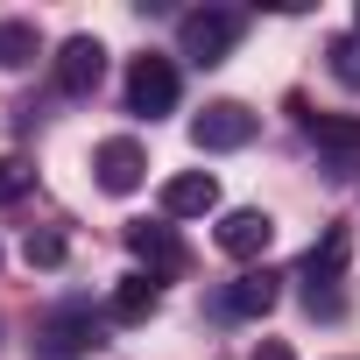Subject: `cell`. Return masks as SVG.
I'll use <instances>...</instances> for the list:
<instances>
[{
	"label": "cell",
	"instance_id": "6da1fadb",
	"mask_svg": "<svg viewBox=\"0 0 360 360\" xmlns=\"http://www.w3.org/2000/svg\"><path fill=\"white\" fill-rule=\"evenodd\" d=\"M233 43H240V15L233 8H191L184 22H176V57H191L198 71L219 64Z\"/></svg>",
	"mask_w": 360,
	"mask_h": 360
},
{
	"label": "cell",
	"instance_id": "7a4b0ae2",
	"mask_svg": "<svg viewBox=\"0 0 360 360\" xmlns=\"http://www.w3.org/2000/svg\"><path fill=\"white\" fill-rule=\"evenodd\" d=\"M176 106V64L169 57H134L127 64V113H141V120H155V113H169Z\"/></svg>",
	"mask_w": 360,
	"mask_h": 360
},
{
	"label": "cell",
	"instance_id": "3957f363",
	"mask_svg": "<svg viewBox=\"0 0 360 360\" xmlns=\"http://www.w3.org/2000/svg\"><path fill=\"white\" fill-rule=\"evenodd\" d=\"M255 127H262V120H255L240 99H212V106L191 120V141H198L205 155H226V148H248V141H255Z\"/></svg>",
	"mask_w": 360,
	"mask_h": 360
},
{
	"label": "cell",
	"instance_id": "277c9868",
	"mask_svg": "<svg viewBox=\"0 0 360 360\" xmlns=\"http://www.w3.org/2000/svg\"><path fill=\"white\" fill-rule=\"evenodd\" d=\"M92 176H99V191H113V198L141 191V176H148V155H141V141H134V134H113V141H99V148H92Z\"/></svg>",
	"mask_w": 360,
	"mask_h": 360
},
{
	"label": "cell",
	"instance_id": "5b68a950",
	"mask_svg": "<svg viewBox=\"0 0 360 360\" xmlns=\"http://www.w3.org/2000/svg\"><path fill=\"white\" fill-rule=\"evenodd\" d=\"M99 78H106V43H99V36H71V43L57 50V92L92 99Z\"/></svg>",
	"mask_w": 360,
	"mask_h": 360
},
{
	"label": "cell",
	"instance_id": "8992f818",
	"mask_svg": "<svg viewBox=\"0 0 360 360\" xmlns=\"http://www.w3.org/2000/svg\"><path fill=\"white\" fill-rule=\"evenodd\" d=\"M269 240H276V219L262 205H240V212L219 219V255H233V262H262Z\"/></svg>",
	"mask_w": 360,
	"mask_h": 360
},
{
	"label": "cell",
	"instance_id": "52a82bcc",
	"mask_svg": "<svg viewBox=\"0 0 360 360\" xmlns=\"http://www.w3.org/2000/svg\"><path fill=\"white\" fill-rule=\"evenodd\" d=\"M219 205V176L212 169H176L162 184V219H205Z\"/></svg>",
	"mask_w": 360,
	"mask_h": 360
},
{
	"label": "cell",
	"instance_id": "ba28073f",
	"mask_svg": "<svg viewBox=\"0 0 360 360\" xmlns=\"http://www.w3.org/2000/svg\"><path fill=\"white\" fill-rule=\"evenodd\" d=\"M346 262H353V226H325V233L311 240V255H304V283L325 290V283L346 276Z\"/></svg>",
	"mask_w": 360,
	"mask_h": 360
},
{
	"label": "cell",
	"instance_id": "9c48e42d",
	"mask_svg": "<svg viewBox=\"0 0 360 360\" xmlns=\"http://www.w3.org/2000/svg\"><path fill=\"white\" fill-rule=\"evenodd\" d=\"M43 346H50V353H92V346H99V318H92L85 304H64V311L43 325Z\"/></svg>",
	"mask_w": 360,
	"mask_h": 360
},
{
	"label": "cell",
	"instance_id": "30bf717a",
	"mask_svg": "<svg viewBox=\"0 0 360 360\" xmlns=\"http://www.w3.org/2000/svg\"><path fill=\"white\" fill-rule=\"evenodd\" d=\"M219 304H226V318H269V311H276V276H269V269H248V276L226 283Z\"/></svg>",
	"mask_w": 360,
	"mask_h": 360
},
{
	"label": "cell",
	"instance_id": "8fae6325",
	"mask_svg": "<svg viewBox=\"0 0 360 360\" xmlns=\"http://www.w3.org/2000/svg\"><path fill=\"white\" fill-rule=\"evenodd\" d=\"M127 248H134L148 269H162V276L184 269V248H176V233H169V226H148V219H141V226H127Z\"/></svg>",
	"mask_w": 360,
	"mask_h": 360
},
{
	"label": "cell",
	"instance_id": "7c38bea8",
	"mask_svg": "<svg viewBox=\"0 0 360 360\" xmlns=\"http://www.w3.org/2000/svg\"><path fill=\"white\" fill-rule=\"evenodd\" d=\"M155 304H162V290H155V276H120L113 283V318L120 325H141V318H155Z\"/></svg>",
	"mask_w": 360,
	"mask_h": 360
},
{
	"label": "cell",
	"instance_id": "4fadbf2b",
	"mask_svg": "<svg viewBox=\"0 0 360 360\" xmlns=\"http://www.w3.org/2000/svg\"><path fill=\"white\" fill-rule=\"evenodd\" d=\"M311 141L332 148V155H360V113H304Z\"/></svg>",
	"mask_w": 360,
	"mask_h": 360
},
{
	"label": "cell",
	"instance_id": "5bb4252c",
	"mask_svg": "<svg viewBox=\"0 0 360 360\" xmlns=\"http://www.w3.org/2000/svg\"><path fill=\"white\" fill-rule=\"evenodd\" d=\"M43 57V29L36 22H0V71H22V64H36Z\"/></svg>",
	"mask_w": 360,
	"mask_h": 360
},
{
	"label": "cell",
	"instance_id": "9a60e30c",
	"mask_svg": "<svg viewBox=\"0 0 360 360\" xmlns=\"http://www.w3.org/2000/svg\"><path fill=\"white\" fill-rule=\"evenodd\" d=\"M64 255H71V240L57 226H29V240H22V262L29 269H64Z\"/></svg>",
	"mask_w": 360,
	"mask_h": 360
},
{
	"label": "cell",
	"instance_id": "2e32d148",
	"mask_svg": "<svg viewBox=\"0 0 360 360\" xmlns=\"http://www.w3.org/2000/svg\"><path fill=\"white\" fill-rule=\"evenodd\" d=\"M325 57H332V78H339L346 92H360V36H332Z\"/></svg>",
	"mask_w": 360,
	"mask_h": 360
},
{
	"label": "cell",
	"instance_id": "e0dca14e",
	"mask_svg": "<svg viewBox=\"0 0 360 360\" xmlns=\"http://www.w3.org/2000/svg\"><path fill=\"white\" fill-rule=\"evenodd\" d=\"M29 184H36V169H29L22 155H0V205H15Z\"/></svg>",
	"mask_w": 360,
	"mask_h": 360
},
{
	"label": "cell",
	"instance_id": "ac0fdd59",
	"mask_svg": "<svg viewBox=\"0 0 360 360\" xmlns=\"http://www.w3.org/2000/svg\"><path fill=\"white\" fill-rule=\"evenodd\" d=\"M255 360H297V353H290L283 339H262V346H255Z\"/></svg>",
	"mask_w": 360,
	"mask_h": 360
},
{
	"label": "cell",
	"instance_id": "d6986e66",
	"mask_svg": "<svg viewBox=\"0 0 360 360\" xmlns=\"http://www.w3.org/2000/svg\"><path fill=\"white\" fill-rule=\"evenodd\" d=\"M353 36H360V15H353Z\"/></svg>",
	"mask_w": 360,
	"mask_h": 360
}]
</instances>
